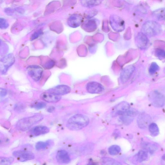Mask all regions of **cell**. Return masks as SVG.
<instances>
[{
	"instance_id": "1",
	"label": "cell",
	"mask_w": 165,
	"mask_h": 165,
	"mask_svg": "<svg viewBox=\"0 0 165 165\" xmlns=\"http://www.w3.org/2000/svg\"><path fill=\"white\" fill-rule=\"evenodd\" d=\"M89 122V119L86 116L77 114L69 119L66 124V127L71 130H79L86 127Z\"/></svg>"
},
{
	"instance_id": "2",
	"label": "cell",
	"mask_w": 165,
	"mask_h": 165,
	"mask_svg": "<svg viewBox=\"0 0 165 165\" xmlns=\"http://www.w3.org/2000/svg\"><path fill=\"white\" fill-rule=\"evenodd\" d=\"M43 118V115L37 114L32 116L21 119L17 123L16 128L19 130L25 131L31 126L41 121Z\"/></svg>"
},
{
	"instance_id": "3",
	"label": "cell",
	"mask_w": 165,
	"mask_h": 165,
	"mask_svg": "<svg viewBox=\"0 0 165 165\" xmlns=\"http://www.w3.org/2000/svg\"><path fill=\"white\" fill-rule=\"evenodd\" d=\"M142 32L147 36L153 37L159 34L162 31V28L159 23L153 21H148L143 24Z\"/></svg>"
},
{
	"instance_id": "4",
	"label": "cell",
	"mask_w": 165,
	"mask_h": 165,
	"mask_svg": "<svg viewBox=\"0 0 165 165\" xmlns=\"http://www.w3.org/2000/svg\"><path fill=\"white\" fill-rule=\"evenodd\" d=\"M149 98L151 103L156 107H162L165 104V96L157 91L151 92L149 94Z\"/></svg>"
},
{
	"instance_id": "5",
	"label": "cell",
	"mask_w": 165,
	"mask_h": 165,
	"mask_svg": "<svg viewBox=\"0 0 165 165\" xmlns=\"http://www.w3.org/2000/svg\"><path fill=\"white\" fill-rule=\"evenodd\" d=\"M27 71L31 78L35 81H38L41 79L43 73V69L39 66H30L27 68Z\"/></svg>"
},
{
	"instance_id": "6",
	"label": "cell",
	"mask_w": 165,
	"mask_h": 165,
	"mask_svg": "<svg viewBox=\"0 0 165 165\" xmlns=\"http://www.w3.org/2000/svg\"><path fill=\"white\" fill-rule=\"evenodd\" d=\"M15 61V58L12 54L6 55L1 61V70L2 74L6 73Z\"/></svg>"
},
{
	"instance_id": "7",
	"label": "cell",
	"mask_w": 165,
	"mask_h": 165,
	"mask_svg": "<svg viewBox=\"0 0 165 165\" xmlns=\"http://www.w3.org/2000/svg\"><path fill=\"white\" fill-rule=\"evenodd\" d=\"M13 155L21 162L32 160L35 158L34 154L32 153L23 150L15 151L13 152Z\"/></svg>"
},
{
	"instance_id": "8",
	"label": "cell",
	"mask_w": 165,
	"mask_h": 165,
	"mask_svg": "<svg viewBox=\"0 0 165 165\" xmlns=\"http://www.w3.org/2000/svg\"><path fill=\"white\" fill-rule=\"evenodd\" d=\"M129 104L125 102H123L116 106L112 112V116L116 117L118 115H122L125 113L130 108Z\"/></svg>"
},
{
	"instance_id": "9",
	"label": "cell",
	"mask_w": 165,
	"mask_h": 165,
	"mask_svg": "<svg viewBox=\"0 0 165 165\" xmlns=\"http://www.w3.org/2000/svg\"><path fill=\"white\" fill-rule=\"evenodd\" d=\"M40 97L42 100L50 103H57L61 99V96L48 91L41 94Z\"/></svg>"
},
{
	"instance_id": "10",
	"label": "cell",
	"mask_w": 165,
	"mask_h": 165,
	"mask_svg": "<svg viewBox=\"0 0 165 165\" xmlns=\"http://www.w3.org/2000/svg\"><path fill=\"white\" fill-rule=\"evenodd\" d=\"M71 88L69 86L65 85H61L53 88L48 90L47 91L61 96L68 94L71 92Z\"/></svg>"
},
{
	"instance_id": "11",
	"label": "cell",
	"mask_w": 165,
	"mask_h": 165,
	"mask_svg": "<svg viewBox=\"0 0 165 165\" xmlns=\"http://www.w3.org/2000/svg\"><path fill=\"white\" fill-rule=\"evenodd\" d=\"M86 89L89 93L92 94L100 93L104 90L103 86L100 84L95 82H91L88 83Z\"/></svg>"
},
{
	"instance_id": "12",
	"label": "cell",
	"mask_w": 165,
	"mask_h": 165,
	"mask_svg": "<svg viewBox=\"0 0 165 165\" xmlns=\"http://www.w3.org/2000/svg\"><path fill=\"white\" fill-rule=\"evenodd\" d=\"M149 40L148 37L142 32L139 33L136 37V43L137 46L141 49H145L148 46Z\"/></svg>"
},
{
	"instance_id": "13",
	"label": "cell",
	"mask_w": 165,
	"mask_h": 165,
	"mask_svg": "<svg viewBox=\"0 0 165 165\" xmlns=\"http://www.w3.org/2000/svg\"><path fill=\"white\" fill-rule=\"evenodd\" d=\"M135 69V66H129L125 68L122 71L120 76L121 81L123 83L127 82L130 78Z\"/></svg>"
},
{
	"instance_id": "14",
	"label": "cell",
	"mask_w": 165,
	"mask_h": 165,
	"mask_svg": "<svg viewBox=\"0 0 165 165\" xmlns=\"http://www.w3.org/2000/svg\"><path fill=\"white\" fill-rule=\"evenodd\" d=\"M56 157L58 162L60 164H68L71 160L68 152L63 150L58 151Z\"/></svg>"
},
{
	"instance_id": "15",
	"label": "cell",
	"mask_w": 165,
	"mask_h": 165,
	"mask_svg": "<svg viewBox=\"0 0 165 165\" xmlns=\"http://www.w3.org/2000/svg\"><path fill=\"white\" fill-rule=\"evenodd\" d=\"M151 118L148 115L145 113L140 114L138 119L137 122L138 126L141 128L147 127L150 123Z\"/></svg>"
},
{
	"instance_id": "16",
	"label": "cell",
	"mask_w": 165,
	"mask_h": 165,
	"mask_svg": "<svg viewBox=\"0 0 165 165\" xmlns=\"http://www.w3.org/2000/svg\"><path fill=\"white\" fill-rule=\"evenodd\" d=\"M50 129L47 126H37L31 130L30 134L33 136H36L41 135L47 134L50 132Z\"/></svg>"
},
{
	"instance_id": "17",
	"label": "cell",
	"mask_w": 165,
	"mask_h": 165,
	"mask_svg": "<svg viewBox=\"0 0 165 165\" xmlns=\"http://www.w3.org/2000/svg\"><path fill=\"white\" fill-rule=\"evenodd\" d=\"M83 20L82 17L78 14H74L69 17L68 24L69 26L72 27H76L81 24Z\"/></svg>"
},
{
	"instance_id": "18",
	"label": "cell",
	"mask_w": 165,
	"mask_h": 165,
	"mask_svg": "<svg viewBox=\"0 0 165 165\" xmlns=\"http://www.w3.org/2000/svg\"><path fill=\"white\" fill-rule=\"evenodd\" d=\"M110 22L112 27L115 28L120 29L123 28L124 26V21L120 17L117 16H112L110 18Z\"/></svg>"
},
{
	"instance_id": "19",
	"label": "cell",
	"mask_w": 165,
	"mask_h": 165,
	"mask_svg": "<svg viewBox=\"0 0 165 165\" xmlns=\"http://www.w3.org/2000/svg\"><path fill=\"white\" fill-rule=\"evenodd\" d=\"M104 0H81L83 6L86 7L91 8L100 5Z\"/></svg>"
},
{
	"instance_id": "20",
	"label": "cell",
	"mask_w": 165,
	"mask_h": 165,
	"mask_svg": "<svg viewBox=\"0 0 165 165\" xmlns=\"http://www.w3.org/2000/svg\"><path fill=\"white\" fill-rule=\"evenodd\" d=\"M153 15L158 20H165V8H161L155 10L153 12Z\"/></svg>"
},
{
	"instance_id": "21",
	"label": "cell",
	"mask_w": 165,
	"mask_h": 165,
	"mask_svg": "<svg viewBox=\"0 0 165 165\" xmlns=\"http://www.w3.org/2000/svg\"><path fill=\"white\" fill-rule=\"evenodd\" d=\"M148 157V153L146 151H140L137 154L136 159L139 162H142L146 160Z\"/></svg>"
},
{
	"instance_id": "22",
	"label": "cell",
	"mask_w": 165,
	"mask_h": 165,
	"mask_svg": "<svg viewBox=\"0 0 165 165\" xmlns=\"http://www.w3.org/2000/svg\"><path fill=\"white\" fill-rule=\"evenodd\" d=\"M149 131L150 134L153 136H156L159 133V129L157 125L154 123L150 124L149 126Z\"/></svg>"
},
{
	"instance_id": "23",
	"label": "cell",
	"mask_w": 165,
	"mask_h": 165,
	"mask_svg": "<svg viewBox=\"0 0 165 165\" xmlns=\"http://www.w3.org/2000/svg\"><path fill=\"white\" fill-rule=\"evenodd\" d=\"M121 148L119 146L116 145L112 146L108 149V152L111 155H117L120 152Z\"/></svg>"
},
{
	"instance_id": "24",
	"label": "cell",
	"mask_w": 165,
	"mask_h": 165,
	"mask_svg": "<svg viewBox=\"0 0 165 165\" xmlns=\"http://www.w3.org/2000/svg\"><path fill=\"white\" fill-rule=\"evenodd\" d=\"M14 160V159L12 157H1V159H0V165H9L11 164Z\"/></svg>"
},
{
	"instance_id": "25",
	"label": "cell",
	"mask_w": 165,
	"mask_h": 165,
	"mask_svg": "<svg viewBox=\"0 0 165 165\" xmlns=\"http://www.w3.org/2000/svg\"><path fill=\"white\" fill-rule=\"evenodd\" d=\"M134 117L130 116L124 115L121 116L120 119L121 121L125 124H129L133 121Z\"/></svg>"
},
{
	"instance_id": "26",
	"label": "cell",
	"mask_w": 165,
	"mask_h": 165,
	"mask_svg": "<svg viewBox=\"0 0 165 165\" xmlns=\"http://www.w3.org/2000/svg\"><path fill=\"white\" fill-rule=\"evenodd\" d=\"M160 68L155 62H153L151 64L149 68V72L151 74L153 75L159 71Z\"/></svg>"
},
{
	"instance_id": "27",
	"label": "cell",
	"mask_w": 165,
	"mask_h": 165,
	"mask_svg": "<svg viewBox=\"0 0 165 165\" xmlns=\"http://www.w3.org/2000/svg\"><path fill=\"white\" fill-rule=\"evenodd\" d=\"M155 55L159 59H163L165 58V50L163 49L157 48L155 51Z\"/></svg>"
},
{
	"instance_id": "28",
	"label": "cell",
	"mask_w": 165,
	"mask_h": 165,
	"mask_svg": "<svg viewBox=\"0 0 165 165\" xmlns=\"http://www.w3.org/2000/svg\"><path fill=\"white\" fill-rule=\"evenodd\" d=\"M49 143L48 142H39L36 145V148L37 150H40L44 149L49 146Z\"/></svg>"
},
{
	"instance_id": "29",
	"label": "cell",
	"mask_w": 165,
	"mask_h": 165,
	"mask_svg": "<svg viewBox=\"0 0 165 165\" xmlns=\"http://www.w3.org/2000/svg\"><path fill=\"white\" fill-rule=\"evenodd\" d=\"M102 161L103 163L105 164L119 165L121 164L116 161L109 158H104L103 159Z\"/></svg>"
},
{
	"instance_id": "30",
	"label": "cell",
	"mask_w": 165,
	"mask_h": 165,
	"mask_svg": "<svg viewBox=\"0 0 165 165\" xmlns=\"http://www.w3.org/2000/svg\"><path fill=\"white\" fill-rule=\"evenodd\" d=\"M144 148L150 153H152L155 151L156 149V146L149 143H145L143 145Z\"/></svg>"
},
{
	"instance_id": "31",
	"label": "cell",
	"mask_w": 165,
	"mask_h": 165,
	"mask_svg": "<svg viewBox=\"0 0 165 165\" xmlns=\"http://www.w3.org/2000/svg\"><path fill=\"white\" fill-rule=\"evenodd\" d=\"M55 64V62L54 61H48L45 63L43 67L45 69H50L53 68Z\"/></svg>"
},
{
	"instance_id": "32",
	"label": "cell",
	"mask_w": 165,
	"mask_h": 165,
	"mask_svg": "<svg viewBox=\"0 0 165 165\" xmlns=\"http://www.w3.org/2000/svg\"><path fill=\"white\" fill-rule=\"evenodd\" d=\"M43 33V31L41 30H38L34 32L31 37V40H34L37 39L38 37H39Z\"/></svg>"
},
{
	"instance_id": "33",
	"label": "cell",
	"mask_w": 165,
	"mask_h": 165,
	"mask_svg": "<svg viewBox=\"0 0 165 165\" xmlns=\"http://www.w3.org/2000/svg\"><path fill=\"white\" fill-rule=\"evenodd\" d=\"M46 104L43 102H40L35 104L34 107L36 110H39L45 107L46 106Z\"/></svg>"
},
{
	"instance_id": "34",
	"label": "cell",
	"mask_w": 165,
	"mask_h": 165,
	"mask_svg": "<svg viewBox=\"0 0 165 165\" xmlns=\"http://www.w3.org/2000/svg\"><path fill=\"white\" fill-rule=\"evenodd\" d=\"M8 24L4 19H1V28L2 29H6L8 27Z\"/></svg>"
},
{
	"instance_id": "35",
	"label": "cell",
	"mask_w": 165,
	"mask_h": 165,
	"mask_svg": "<svg viewBox=\"0 0 165 165\" xmlns=\"http://www.w3.org/2000/svg\"><path fill=\"white\" fill-rule=\"evenodd\" d=\"M7 92L6 90L3 89H1V97H4L5 96Z\"/></svg>"
},
{
	"instance_id": "36",
	"label": "cell",
	"mask_w": 165,
	"mask_h": 165,
	"mask_svg": "<svg viewBox=\"0 0 165 165\" xmlns=\"http://www.w3.org/2000/svg\"><path fill=\"white\" fill-rule=\"evenodd\" d=\"M55 110V107H49L48 110V111L50 113H52V112H53Z\"/></svg>"
},
{
	"instance_id": "37",
	"label": "cell",
	"mask_w": 165,
	"mask_h": 165,
	"mask_svg": "<svg viewBox=\"0 0 165 165\" xmlns=\"http://www.w3.org/2000/svg\"><path fill=\"white\" fill-rule=\"evenodd\" d=\"M162 158L165 161V154L162 156Z\"/></svg>"
},
{
	"instance_id": "38",
	"label": "cell",
	"mask_w": 165,
	"mask_h": 165,
	"mask_svg": "<svg viewBox=\"0 0 165 165\" xmlns=\"http://www.w3.org/2000/svg\"><path fill=\"white\" fill-rule=\"evenodd\" d=\"M164 73H165V68H164Z\"/></svg>"
}]
</instances>
